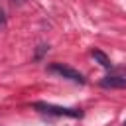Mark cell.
Here are the masks:
<instances>
[{
	"mask_svg": "<svg viewBox=\"0 0 126 126\" xmlns=\"http://www.w3.org/2000/svg\"><path fill=\"white\" fill-rule=\"evenodd\" d=\"M10 2H14V4H18V6H24L28 0H10Z\"/></svg>",
	"mask_w": 126,
	"mask_h": 126,
	"instance_id": "7",
	"label": "cell"
},
{
	"mask_svg": "<svg viewBox=\"0 0 126 126\" xmlns=\"http://www.w3.org/2000/svg\"><path fill=\"white\" fill-rule=\"evenodd\" d=\"M35 110L43 112V114H53V116H69V118H81L83 112L79 108H67V106H57V104H51V102H43V100H37L32 104Z\"/></svg>",
	"mask_w": 126,
	"mask_h": 126,
	"instance_id": "1",
	"label": "cell"
},
{
	"mask_svg": "<svg viewBox=\"0 0 126 126\" xmlns=\"http://www.w3.org/2000/svg\"><path fill=\"white\" fill-rule=\"evenodd\" d=\"M47 71H49V73H55V75H59V77H63V79H69V81H73V83L85 85V77H83L77 69H73V67H69V65H65V63H51V65L47 67Z\"/></svg>",
	"mask_w": 126,
	"mask_h": 126,
	"instance_id": "2",
	"label": "cell"
},
{
	"mask_svg": "<svg viewBox=\"0 0 126 126\" xmlns=\"http://www.w3.org/2000/svg\"><path fill=\"white\" fill-rule=\"evenodd\" d=\"M47 49H49L47 45H39V51H37V55H35V59H39V57H41V55H43V53H45Z\"/></svg>",
	"mask_w": 126,
	"mask_h": 126,
	"instance_id": "5",
	"label": "cell"
},
{
	"mask_svg": "<svg viewBox=\"0 0 126 126\" xmlns=\"http://www.w3.org/2000/svg\"><path fill=\"white\" fill-rule=\"evenodd\" d=\"M91 55H93V59H94L100 67H104V69H110V67H112L110 57H108L104 51H100V49H93V51H91Z\"/></svg>",
	"mask_w": 126,
	"mask_h": 126,
	"instance_id": "4",
	"label": "cell"
},
{
	"mask_svg": "<svg viewBox=\"0 0 126 126\" xmlns=\"http://www.w3.org/2000/svg\"><path fill=\"white\" fill-rule=\"evenodd\" d=\"M6 24V16H4V12L0 10V26H4Z\"/></svg>",
	"mask_w": 126,
	"mask_h": 126,
	"instance_id": "6",
	"label": "cell"
},
{
	"mask_svg": "<svg viewBox=\"0 0 126 126\" xmlns=\"http://www.w3.org/2000/svg\"><path fill=\"white\" fill-rule=\"evenodd\" d=\"M100 87L102 89H126V79L118 75H108L100 79Z\"/></svg>",
	"mask_w": 126,
	"mask_h": 126,
	"instance_id": "3",
	"label": "cell"
},
{
	"mask_svg": "<svg viewBox=\"0 0 126 126\" xmlns=\"http://www.w3.org/2000/svg\"><path fill=\"white\" fill-rule=\"evenodd\" d=\"M124 126H126V122H124Z\"/></svg>",
	"mask_w": 126,
	"mask_h": 126,
	"instance_id": "8",
	"label": "cell"
}]
</instances>
